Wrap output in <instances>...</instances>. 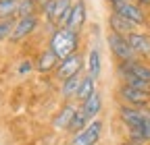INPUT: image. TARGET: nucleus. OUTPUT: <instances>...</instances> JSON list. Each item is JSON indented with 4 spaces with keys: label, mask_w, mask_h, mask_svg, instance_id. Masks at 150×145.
I'll return each mask as SVG.
<instances>
[{
    "label": "nucleus",
    "mask_w": 150,
    "mask_h": 145,
    "mask_svg": "<svg viewBox=\"0 0 150 145\" xmlns=\"http://www.w3.org/2000/svg\"><path fill=\"white\" fill-rule=\"evenodd\" d=\"M83 23H86V4L79 0V2L73 4L71 17H69V23H67L65 27L71 29V31H75V33H79V29L83 27Z\"/></svg>",
    "instance_id": "obj_10"
},
{
    "label": "nucleus",
    "mask_w": 150,
    "mask_h": 145,
    "mask_svg": "<svg viewBox=\"0 0 150 145\" xmlns=\"http://www.w3.org/2000/svg\"><path fill=\"white\" fill-rule=\"evenodd\" d=\"M100 108H102V98H100V93H98V91L94 93V96H90V98L81 104V110L88 114V118H90V120H94V118L98 116Z\"/></svg>",
    "instance_id": "obj_15"
},
{
    "label": "nucleus",
    "mask_w": 150,
    "mask_h": 145,
    "mask_svg": "<svg viewBox=\"0 0 150 145\" xmlns=\"http://www.w3.org/2000/svg\"><path fill=\"white\" fill-rule=\"evenodd\" d=\"M75 112H77V110H75L73 106H65L63 110L54 116V122H52L54 129H56V131H65V129H69V126H71V120H73V116H75Z\"/></svg>",
    "instance_id": "obj_13"
},
{
    "label": "nucleus",
    "mask_w": 150,
    "mask_h": 145,
    "mask_svg": "<svg viewBox=\"0 0 150 145\" xmlns=\"http://www.w3.org/2000/svg\"><path fill=\"white\" fill-rule=\"evenodd\" d=\"M19 8V0H0V19H13Z\"/></svg>",
    "instance_id": "obj_22"
},
{
    "label": "nucleus",
    "mask_w": 150,
    "mask_h": 145,
    "mask_svg": "<svg viewBox=\"0 0 150 145\" xmlns=\"http://www.w3.org/2000/svg\"><path fill=\"white\" fill-rule=\"evenodd\" d=\"M106 42H108V48L112 50V54H115L119 60H123V62L134 60L136 52H134V48L129 46V42H127L125 35H119V33H112L110 31L108 38H106Z\"/></svg>",
    "instance_id": "obj_2"
},
{
    "label": "nucleus",
    "mask_w": 150,
    "mask_h": 145,
    "mask_svg": "<svg viewBox=\"0 0 150 145\" xmlns=\"http://www.w3.org/2000/svg\"><path fill=\"white\" fill-rule=\"evenodd\" d=\"M121 145H131V143H121Z\"/></svg>",
    "instance_id": "obj_28"
},
{
    "label": "nucleus",
    "mask_w": 150,
    "mask_h": 145,
    "mask_svg": "<svg viewBox=\"0 0 150 145\" xmlns=\"http://www.w3.org/2000/svg\"><path fill=\"white\" fill-rule=\"evenodd\" d=\"M119 116H121V120L129 126V129H134V126L142 124L150 114L138 110V108H134V106H121V108H119Z\"/></svg>",
    "instance_id": "obj_7"
},
{
    "label": "nucleus",
    "mask_w": 150,
    "mask_h": 145,
    "mask_svg": "<svg viewBox=\"0 0 150 145\" xmlns=\"http://www.w3.org/2000/svg\"><path fill=\"white\" fill-rule=\"evenodd\" d=\"M15 25H17V21H13V19H4V21H0V42H4V40L13 38Z\"/></svg>",
    "instance_id": "obj_25"
},
{
    "label": "nucleus",
    "mask_w": 150,
    "mask_h": 145,
    "mask_svg": "<svg viewBox=\"0 0 150 145\" xmlns=\"http://www.w3.org/2000/svg\"><path fill=\"white\" fill-rule=\"evenodd\" d=\"M127 42H129L131 48H134L136 54H144V56H150V38H148V35L134 31L131 35H127Z\"/></svg>",
    "instance_id": "obj_11"
},
{
    "label": "nucleus",
    "mask_w": 150,
    "mask_h": 145,
    "mask_svg": "<svg viewBox=\"0 0 150 145\" xmlns=\"http://www.w3.org/2000/svg\"><path fill=\"white\" fill-rule=\"evenodd\" d=\"M79 85H81V77H79V75H75V77H69V79H65V81H63L61 93H63L65 98H71V96H75V93H77Z\"/></svg>",
    "instance_id": "obj_20"
},
{
    "label": "nucleus",
    "mask_w": 150,
    "mask_h": 145,
    "mask_svg": "<svg viewBox=\"0 0 150 145\" xmlns=\"http://www.w3.org/2000/svg\"><path fill=\"white\" fill-rule=\"evenodd\" d=\"M100 135H102V120L94 118L83 131L75 133L71 145H96L98 139H100Z\"/></svg>",
    "instance_id": "obj_4"
},
{
    "label": "nucleus",
    "mask_w": 150,
    "mask_h": 145,
    "mask_svg": "<svg viewBox=\"0 0 150 145\" xmlns=\"http://www.w3.org/2000/svg\"><path fill=\"white\" fill-rule=\"evenodd\" d=\"M71 0H56V8H54V23L56 25H67L69 23V17H71Z\"/></svg>",
    "instance_id": "obj_12"
},
{
    "label": "nucleus",
    "mask_w": 150,
    "mask_h": 145,
    "mask_svg": "<svg viewBox=\"0 0 150 145\" xmlns=\"http://www.w3.org/2000/svg\"><path fill=\"white\" fill-rule=\"evenodd\" d=\"M29 70H31V62H29V60L21 62V66H19V75H27Z\"/></svg>",
    "instance_id": "obj_26"
},
{
    "label": "nucleus",
    "mask_w": 150,
    "mask_h": 145,
    "mask_svg": "<svg viewBox=\"0 0 150 145\" xmlns=\"http://www.w3.org/2000/svg\"><path fill=\"white\" fill-rule=\"evenodd\" d=\"M79 70H81V56H79V54H73V56L61 60V64L56 66V77L65 81L69 77L79 75Z\"/></svg>",
    "instance_id": "obj_5"
},
{
    "label": "nucleus",
    "mask_w": 150,
    "mask_h": 145,
    "mask_svg": "<svg viewBox=\"0 0 150 145\" xmlns=\"http://www.w3.org/2000/svg\"><path fill=\"white\" fill-rule=\"evenodd\" d=\"M94 81H96V79L90 77V75L81 79V85H79V89H77V93H75V98H77L79 102H86L90 96L96 93V89H94Z\"/></svg>",
    "instance_id": "obj_18"
},
{
    "label": "nucleus",
    "mask_w": 150,
    "mask_h": 145,
    "mask_svg": "<svg viewBox=\"0 0 150 145\" xmlns=\"http://www.w3.org/2000/svg\"><path fill=\"white\" fill-rule=\"evenodd\" d=\"M33 10H35V0H19V8H17L19 19H23V17H33Z\"/></svg>",
    "instance_id": "obj_24"
},
{
    "label": "nucleus",
    "mask_w": 150,
    "mask_h": 145,
    "mask_svg": "<svg viewBox=\"0 0 150 145\" xmlns=\"http://www.w3.org/2000/svg\"><path fill=\"white\" fill-rule=\"evenodd\" d=\"M121 77H123V83L125 85H131V87H136V89H142V91H148L150 93V83H146V81H142V79H138L134 75H129V72H125V70H121Z\"/></svg>",
    "instance_id": "obj_23"
},
{
    "label": "nucleus",
    "mask_w": 150,
    "mask_h": 145,
    "mask_svg": "<svg viewBox=\"0 0 150 145\" xmlns=\"http://www.w3.org/2000/svg\"><path fill=\"white\" fill-rule=\"evenodd\" d=\"M108 27H110L112 33L125 35V38L136 31V25L131 23V21H127V19H123V17L117 15V13H110V15H108Z\"/></svg>",
    "instance_id": "obj_8"
},
{
    "label": "nucleus",
    "mask_w": 150,
    "mask_h": 145,
    "mask_svg": "<svg viewBox=\"0 0 150 145\" xmlns=\"http://www.w3.org/2000/svg\"><path fill=\"white\" fill-rule=\"evenodd\" d=\"M38 25V19H35V15L33 17H23V19H19L17 25H15V31H13V42H21L23 38H27L29 33H33Z\"/></svg>",
    "instance_id": "obj_9"
},
{
    "label": "nucleus",
    "mask_w": 150,
    "mask_h": 145,
    "mask_svg": "<svg viewBox=\"0 0 150 145\" xmlns=\"http://www.w3.org/2000/svg\"><path fill=\"white\" fill-rule=\"evenodd\" d=\"M121 70H125V72H129V75H134V77H138V79L150 83V68L144 66V64H138V62H134V60H129V62H123Z\"/></svg>",
    "instance_id": "obj_14"
},
{
    "label": "nucleus",
    "mask_w": 150,
    "mask_h": 145,
    "mask_svg": "<svg viewBox=\"0 0 150 145\" xmlns=\"http://www.w3.org/2000/svg\"><path fill=\"white\" fill-rule=\"evenodd\" d=\"M77 46H79V33H75L67 27L56 29L54 35L50 38V50L56 54L59 60H65V58L73 56L77 52Z\"/></svg>",
    "instance_id": "obj_1"
},
{
    "label": "nucleus",
    "mask_w": 150,
    "mask_h": 145,
    "mask_svg": "<svg viewBox=\"0 0 150 145\" xmlns=\"http://www.w3.org/2000/svg\"><path fill=\"white\" fill-rule=\"evenodd\" d=\"M112 13L121 15L123 19L131 21L134 25H144V21H146L144 10H142L136 2H131V0H121V2H115V4H112Z\"/></svg>",
    "instance_id": "obj_3"
},
{
    "label": "nucleus",
    "mask_w": 150,
    "mask_h": 145,
    "mask_svg": "<svg viewBox=\"0 0 150 145\" xmlns=\"http://www.w3.org/2000/svg\"><path fill=\"white\" fill-rule=\"evenodd\" d=\"M92 120L88 118V114L81 110V108H79V110L77 112H75V116H73V120H71V126H69V131H73V133H79V131H83L86 129V126L90 124Z\"/></svg>",
    "instance_id": "obj_21"
},
{
    "label": "nucleus",
    "mask_w": 150,
    "mask_h": 145,
    "mask_svg": "<svg viewBox=\"0 0 150 145\" xmlns=\"http://www.w3.org/2000/svg\"><path fill=\"white\" fill-rule=\"evenodd\" d=\"M100 68H102L100 52L94 48V50H90V56H88V75H90V77H94V79H98Z\"/></svg>",
    "instance_id": "obj_19"
},
{
    "label": "nucleus",
    "mask_w": 150,
    "mask_h": 145,
    "mask_svg": "<svg viewBox=\"0 0 150 145\" xmlns=\"http://www.w3.org/2000/svg\"><path fill=\"white\" fill-rule=\"evenodd\" d=\"M138 145H144V143H138Z\"/></svg>",
    "instance_id": "obj_29"
},
{
    "label": "nucleus",
    "mask_w": 150,
    "mask_h": 145,
    "mask_svg": "<svg viewBox=\"0 0 150 145\" xmlns=\"http://www.w3.org/2000/svg\"><path fill=\"white\" fill-rule=\"evenodd\" d=\"M56 62H59L56 54L52 50H46V52L40 54V58H38V70H40V72H48V70L56 68Z\"/></svg>",
    "instance_id": "obj_16"
},
{
    "label": "nucleus",
    "mask_w": 150,
    "mask_h": 145,
    "mask_svg": "<svg viewBox=\"0 0 150 145\" xmlns=\"http://www.w3.org/2000/svg\"><path fill=\"white\" fill-rule=\"evenodd\" d=\"M129 133H131V139H134L136 143L150 141V116H148V118H146L142 124L134 126V129H129Z\"/></svg>",
    "instance_id": "obj_17"
},
{
    "label": "nucleus",
    "mask_w": 150,
    "mask_h": 145,
    "mask_svg": "<svg viewBox=\"0 0 150 145\" xmlns=\"http://www.w3.org/2000/svg\"><path fill=\"white\" fill-rule=\"evenodd\" d=\"M115 2H121V0H110V4H115Z\"/></svg>",
    "instance_id": "obj_27"
},
{
    "label": "nucleus",
    "mask_w": 150,
    "mask_h": 145,
    "mask_svg": "<svg viewBox=\"0 0 150 145\" xmlns=\"http://www.w3.org/2000/svg\"><path fill=\"white\" fill-rule=\"evenodd\" d=\"M119 96L127 102V104H131V106H144V104H148L150 102V93L148 91H142V89H136V87H131V85H121L119 87Z\"/></svg>",
    "instance_id": "obj_6"
}]
</instances>
